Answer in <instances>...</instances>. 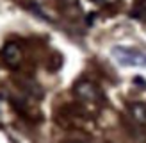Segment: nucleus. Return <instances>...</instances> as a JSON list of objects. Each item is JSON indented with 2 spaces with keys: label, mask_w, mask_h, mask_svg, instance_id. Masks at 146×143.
<instances>
[{
  "label": "nucleus",
  "mask_w": 146,
  "mask_h": 143,
  "mask_svg": "<svg viewBox=\"0 0 146 143\" xmlns=\"http://www.w3.org/2000/svg\"><path fill=\"white\" fill-rule=\"evenodd\" d=\"M2 59L9 68H18L23 59V54H21V48L18 47V43H5L2 48Z\"/></svg>",
  "instance_id": "7ed1b4c3"
},
{
  "label": "nucleus",
  "mask_w": 146,
  "mask_h": 143,
  "mask_svg": "<svg viewBox=\"0 0 146 143\" xmlns=\"http://www.w3.org/2000/svg\"><path fill=\"white\" fill-rule=\"evenodd\" d=\"M73 93H75V97L78 100H82V102H96V100L102 98L100 88L94 82L87 81V79H82V81H78L73 86Z\"/></svg>",
  "instance_id": "f03ea898"
},
{
  "label": "nucleus",
  "mask_w": 146,
  "mask_h": 143,
  "mask_svg": "<svg viewBox=\"0 0 146 143\" xmlns=\"http://www.w3.org/2000/svg\"><path fill=\"white\" fill-rule=\"evenodd\" d=\"M91 2L98 4V5H114L118 0H91Z\"/></svg>",
  "instance_id": "423d86ee"
},
{
  "label": "nucleus",
  "mask_w": 146,
  "mask_h": 143,
  "mask_svg": "<svg viewBox=\"0 0 146 143\" xmlns=\"http://www.w3.org/2000/svg\"><path fill=\"white\" fill-rule=\"evenodd\" d=\"M70 143H87V141H70Z\"/></svg>",
  "instance_id": "0eeeda50"
},
{
  "label": "nucleus",
  "mask_w": 146,
  "mask_h": 143,
  "mask_svg": "<svg viewBox=\"0 0 146 143\" xmlns=\"http://www.w3.org/2000/svg\"><path fill=\"white\" fill-rule=\"evenodd\" d=\"M128 113L137 124L146 125V104L144 102H130L128 104Z\"/></svg>",
  "instance_id": "20e7f679"
},
{
  "label": "nucleus",
  "mask_w": 146,
  "mask_h": 143,
  "mask_svg": "<svg viewBox=\"0 0 146 143\" xmlns=\"http://www.w3.org/2000/svg\"><path fill=\"white\" fill-rule=\"evenodd\" d=\"M112 57L116 59V63L121 66H132V68H146V52L134 47H112L111 50Z\"/></svg>",
  "instance_id": "f257e3e1"
},
{
  "label": "nucleus",
  "mask_w": 146,
  "mask_h": 143,
  "mask_svg": "<svg viewBox=\"0 0 146 143\" xmlns=\"http://www.w3.org/2000/svg\"><path fill=\"white\" fill-rule=\"evenodd\" d=\"M134 14H137L139 18H144V16H146V0H135ZM137 16H135V18H137Z\"/></svg>",
  "instance_id": "39448f33"
}]
</instances>
